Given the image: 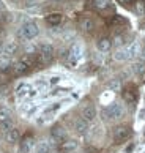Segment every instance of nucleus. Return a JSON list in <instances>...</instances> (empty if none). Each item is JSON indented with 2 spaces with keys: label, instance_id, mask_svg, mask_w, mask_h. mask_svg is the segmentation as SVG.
Returning <instances> with one entry per match:
<instances>
[{
  "label": "nucleus",
  "instance_id": "nucleus-12",
  "mask_svg": "<svg viewBox=\"0 0 145 153\" xmlns=\"http://www.w3.org/2000/svg\"><path fill=\"white\" fill-rule=\"evenodd\" d=\"M96 48L99 52H109L110 48H112V41L109 38H99L96 43Z\"/></svg>",
  "mask_w": 145,
  "mask_h": 153
},
{
  "label": "nucleus",
  "instance_id": "nucleus-11",
  "mask_svg": "<svg viewBox=\"0 0 145 153\" xmlns=\"http://www.w3.org/2000/svg\"><path fill=\"white\" fill-rule=\"evenodd\" d=\"M123 100L126 101V103H136L137 100V93H136V88L134 87H126L123 90Z\"/></svg>",
  "mask_w": 145,
  "mask_h": 153
},
{
  "label": "nucleus",
  "instance_id": "nucleus-25",
  "mask_svg": "<svg viewBox=\"0 0 145 153\" xmlns=\"http://www.w3.org/2000/svg\"><path fill=\"white\" fill-rule=\"evenodd\" d=\"M10 118H11V112L7 107H0V123L5 120H10Z\"/></svg>",
  "mask_w": 145,
  "mask_h": 153
},
{
  "label": "nucleus",
  "instance_id": "nucleus-8",
  "mask_svg": "<svg viewBox=\"0 0 145 153\" xmlns=\"http://www.w3.org/2000/svg\"><path fill=\"white\" fill-rule=\"evenodd\" d=\"M29 68H30V66L21 59L19 62H16V63L11 66V71H13V74H14V76H21V74H24V73L29 71Z\"/></svg>",
  "mask_w": 145,
  "mask_h": 153
},
{
  "label": "nucleus",
  "instance_id": "nucleus-13",
  "mask_svg": "<svg viewBox=\"0 0 145 153\" xmlns=\"http://www.w3.org/2000/svg\"><path fill=\"white\" fill-rule=\"evenodd\" d=\"M74 131L77 134H85L88 131V123L84 120V118H79V120L74 122Z\"/></svg>",
  "mask_w": 145,
  "mask_h": 153
},
{
  "label": "nucleus",
  "instance_id": "nucleus-27",
  "mask_svg": "<svg viewBox=\"0 0 145 153\" xmlns=\"http://www.w3.org/2000/svg\"><path fill=\"white\" fill-rule=\"evenodd\" d=\"M109 88L114 90V92H118V90L121 88V84H120L118 79H114V81H110V82H109Z\"/></svg>",
  "mask_w": 145,
  "mask_h": 153
},
{
  "label": "nucleus",
  "instance_id": "nucleus-4",
  "mask_svg": "<svg viewBox=\"0 0 145 153\" xmlns=\"http://www.w3.org/2000/svg\"><path fill=\"white\" fill-rule=\"evenodd\" d=\"M38 57H40L41 63H49L54 59V48L49 43L40 44V54H38Z\"/></svg>",
  "mask_w": 145,
  "mask_h": 153
},
{
  "label": "nucleus",
  "instance_id": "nucleus-2",
  "mask_svg": "<svg viewBox=\"0 0 145 153\" xmlns=\"http://www.w3.org/2000/svg\"><path fill=\"white\" fill-rule=\"evenodd\" d=\"M38 33H40L38 25L35 24V22L29 21V22H24V24H22V27H21L19 32H18V35L22 39H33V38L38 36Z\"/></svg>",
  "mask_w": 145,
  "mask_h": 153
},
{
  "label": "nucleus",
  "instance_id": "nucleus-19",
  "mask_svg": "<svg viewBox=\"0 0 145 153\" xmlns=\"http://www.w3.org/2000/svg\"><path fill=\"white\" fill-rule=\"evenodd\" d=\"M126 51H128V55H129V59H134V57H137V55L141 54V46H139L137 43H132L131 46L126 48Z\"/></svg>",
  "mask_w": 145,
  "mask_h": 153
},
{
  "label": "nucleus",
  "instance_id": "nucleus-24",
  "mask_svg": "<svg viewBox=\"0 0 145 153\" xmlns=\"http://www.w3.org/2000/svg\"><path fill=\"white\" fill-rule=\"evenodd\" d=\"M3 51H5V54L13 55V54L16 52V51H18V44H16L14 41H8V43L3 46Z\"/></svg>",
  "mask_w": 145,
  "mask_h": 153
},
{
  "label": "nucleus",
  "instance_id": "nucleus-1",
  "mask_svg": "<svg viewBox=\"0 0 145 153\" xmlns=\"http://www.w3.org/2000/svg\"><path fill=\"white\" fill-rule=\"evenodd\" d=\"M125 115V107L121 103H112V104H109L107 107H104L103 109V118L104 120H118V118H121Z\"/></svg>",
  "mask_w": 145,
  "mask_h": 153
},
{
  "label": "nucleus",
  "instance_id": "nucleus-10",
  "mask_svg": "<svg viewBox=\"0 0 145 153\" xmlns=\"http://www.w3.org/2000/svg\"><path fill=\"white\" fill-rule=\"evenodd\" d=\"M76 149H77V142L72 140V139H66L65 142L60 144V150H62V153H71V152H74Z\"/></svg>",
  "mask_w": 145,
  "mask_h": 153
},
{
  "label": "nucleus",
  "instance_id": "nucleus-6",
  "mask_svg": "<svg viewBox=\"0 0 145 153\" xmlns=\"http://www.w3.org/2000/svg\"><path fill=\"white\" fill-rule=\"evenodd\" d=\"M81 118H84L87 123H92L96 118V109H95V106H92V104L84 106L82 112H81Z\"/></svg>",
  "mask_w": 145,
  "mask_h": 153
},
{
  "label": "nucleus",
  "instance_id": "nucleus-17",
  "mask_svg": "<svg viewBox=\"0 0 145 153\" xmlns=\"http://www.w3.org/2000/svg\"><path fill=\"white\" fill-rule=\"evenodd\" d=\"M10 66H11V55L2 54L0 55V70L5 71V70H8Z\"/></svg>",
  "mask_w": 145,
  "mask_h": 153
},
{
  "label": "nucleus",
  "instance_id": "nucleus-18",
  "mask_svg": "<svg viewBox=\"0 0 145 153\" xmlns=\"http://www.w3.org/2000/svg\"><path fill=\"white\" fill-rule=\"evenodd\" d=\"M62 19H63V16L60 13H52V14H49L46 18L47 24H51V25H58L60 22H62Z\"/></svg>",
  "mask_w": 145,
  "mask_h": 153
},
{
  "label": "nucleus",
  "instance_id": "nucleus-22",
  "mask_svg": "<svg viewBox=\"0 0 145 153\" xmlns=\"http://www.w3.org/2000/svg\"><path fill=\"white\" fill-rule=\"evenodd\" d=\"M81 29H82V30H85V32H92V30L95 29L93 21H92V19H88V18L82 19V21H81Z\"/></svg>",
  "mask_w": 145,
  "mask_h": 153
},
{
  "label": "nucleus",
  "instance_id": "nucleus-23",
  "mask_svg": "<svg viewBox=\"0 0 145 153\" xmlns=\"http://www.w3.org/2000/svg\"><path fill=\"white\" fill-rule=\"evenodd\" d=\"M132 71H134L137 76H144V73H145V63H144V60L136 62V63L132 65Z\"/></svg>",
  "mask_w": 145,
  "mask_h": 153
},
{
  "label": "nucleus",
  "instance_id": "nucleus-29",
  "mask_svg": "<svg viewBox=\"0 0 145 153\" xmlns=\"http://www.w3.org/2000/svg\"><path fill=\"white\" fill-rule=\"evenodd\" d=\"M114 44H115L117 48L121 46V44H123V36H117V38L114 39Z\"/></svg>",
  "mask_w": 145,
  "mask_h": 153
},
{
  "label": "nucleus",
  "instance_id": "nucleus-33",
  "mask_svg": "<svg viewBox=\"0 0 145 153\" xmlns=\"http://www.w3.org/2000/svg\"><path fill=\"white\" fill-rule=\"evenodd\" d=\"M118 2H120V3H129L131 0H118Z\"/></svg>",
  "mask_w": 145,
  "mask_h": 153
},
{
  "label": "nucleus",
  "instance_id": "nucleus-34",
  "mask_svg": "<svg viewBox=\"0 0 145 153\" xmlns=\"http://www.w3.org/2000/svg\"><path fill=\"white\" fill-rule=\"evenodd\" d=\"M2 54H5V51H3V46L0 44V55H2Z\"/></svg>",
  "mask_w": 145,
  "mask_h": 153
},
{
  "label": "nucleus",
  "instance_id": "nucleus-30",
  "mask_svg": "<svg viewBox=\"0 0 145 153\" xmlns=\"http://www.w3.org/2000/svg\"><path fill=\"white\" fill-rule=\"evenodd\" d=\"M7 21V14L3 13V11H0V24H2V22H5Z\"/></svg>",
  "mask_w": 145,
  "mask_h": 153
},
{
  "label": "nucleus",
  "instance_id": "nucleus-31",
  "mask_svg": "<svg viewBox=\"0 0 145 153\" xmlns=\"http://www.w3.org/2000/svg\"><path fill=\"white\" fill-rule=\"evenodd\" d=\"M60 81V77H52V81H51V84H57Z\"/></svg>",
  "mask_w": 145,
  "mask_h": 153
},
{
  "label": "nucleus",
  "instance_id": "nucleus-9",
  "mask_svg": "<svg viewBox=\"0 0 145 153\" xmlns=\"http://www.w3.org/2000/svg\"><path fill=\"white\" fill-rule=\"evenodd\" d=\"M5 139H7V142H10V144H16V142H19V139H21V133H19V129H18V128H11L10 131L5 133Z\"/></svg>",
  "mask_w": 145,
  "mask_h": 153
},
{
  "label": "nucleus",
  "instance_id": "nucleus-15",
  "mask_svg": "<svg viewBox=\"0 0 145 153\" xmlns=\"http://www.w3.org/2000/svg\"><path fill=\"white\" fill-rule=\"evenodd\" d=\"M35 153H51V144L47 140H41L35 147Z\"/></svg>",
  "mask_w": 145,
  "mask_h": 153
},
{
  "label": "nucleus",
  "instance_id": "nucleus-26",
  "mask_svg": "<svg viewBox=\"0 0 145 153\" xmlns=\"http://www.w3.org/2000/svg\"><path fill=\"white\" fill-rule=\"evenodd\" d=\"M11 128H14V126H13V122H11V118H10V120H5V122L0 123V129H2V131H5V133L10 131Z\"/></svg>",
  "mask_w": 145,
  "mask_h": 153
},
{
  "label": "nucleus",
  "instance_id": "nucleus-7",
  "mask_svg": "<svg viewBox=\"0 0 145 153\" xmlns=\"http://www.w3.org/2000/svg\"><path fill=\"white\" fill-rule=\"evenodd\" d=\"M51 137L55 140V142H58V144L65 142V140H66V131H65V128H62V126H55V128H52Z\"/></svg>",
  "mask_w": 145,
  "mask_h": 153
},
{
  "label": "nucleus",
  "instance_id": "nucleus-14",
  "mask_svg": "<svg viewBox=\"0 0 145 153\" xmlns=\"http://www.w3.org/2000/svg\"><path fill=\"white\" fill-rule=\"evenodd\" d=\"M33 139L32 137H25L24 140L21 142V145H19V152L21 153H30L32 152V149H33Z\"/></svg>",
  "mask_w": 145,
  "mask_h": 153
},
{
  "label": "nucleus",
  "instance_id": "nucleus-32",
  "mask_svg": "<svg viewBox=\"0 0 145 153\" xmlns=\"http://www.w3.org/2000/svg\"><path fill=\"white\" fill-rule=\"evenodd\" d=\"M0 11H5V3L0 0Z\"/></svg>",
  "mask_w": 145,
  "mask_h": 153
},
{
  "label": "nucleus",
  "instance_id": "nucleus-5",
  "mask_svg": "<svg viewBox=\"0 0 145 153\" xmlns=\"http://www.w3.org/2000/svg\"><path fill=\"white\" fill-rule=\"evenodd\" d=\"M81 57H82V48L79 44H72L68 51V62L71 65H76Z\"/></svg>",
  "mask_w": 145,
  "mask_h": 153
},
{
  "label": "nucleus",
  "instance_id": "nucleus-3",
  "mask_svg": "<svg viewBox=\"0 0 145 153\" xmlns=\"http://www.w3.org/2000/svg\"><path fill=\"white\" fill-rule=\"evenodd\" d=\"M114 140L117 144H121V142H125V140L129 139V136H131V128L129 126H126V125H118L115 129H114Z\"/></svg>",
  "mask_w": 145,
  "mask_h": 153
},
{
  "label": "nucleus",
  "instance_id": "nucleus-35",
  "mask_svg": "<svg viewBox=\"0 0 145 153\" xmlns=\"http://www.w3.org/2000/svg\"><path fill=\"white\" fill-rule=\"evenodd\" d=\"M144 2H145V0H144Z\"/></svg>",
  "mask_w": 145,
  "mask_h": 153
},
{
  "label": "nucleus",
  "instance_id": "nucleus-28",
  "mask_svg": "<svg viewBox=\"0 0 145 153\" xmlns=\"http://www.w3.org/2000/svg\"><path fill=\"white\" fill-rule=\"evenodd\" d=\"M136 11L139 14H144L145 13V2L141 0V2H136Z\"/></svg>",
  "mask_w": 145,
  "mask_h": 153
},
{
  "label": "nucleus",
  "instance_id": "nucleus-20",
  "mask_svg": "<svg viewBox=\"0 0 145 153\" xmlns=\"http://www.w3.org/2000/svg\"><path fill=\"white\" fill-rule=\"evenodd\" d=\"M90 3L95 10H99V11L109 8V0H92Z\"/></svg>",
  "mask_w": 145,
  "mask_h": 153
},
{
  "label": "nucleus",
  "instance_id": "nucleus-21",
  "mask_svg": "<svg viewBox=\"0 0 145 153\" xmlns=\"http://www.w3.org/2000/svg\"><path fill=\"white\" fill-rule=\"evenodd\" d=\"M30 92H32V87L29 85V84H22V85L16 90V95H18L19 98H22V96H29Z\"/></svg>",
  "mask_w": 145,
  "mask_h": 153
},
{
  "label": "nucleus",
  "instance_id": "nucleus-16",
  "mask_svg": "<svg viewBox=\"0 0 145 153\" xmlns=\"http://www.w3.org/2000/svg\"><path fill=\"white\" fill-rule=\"evenodd\" d=\"M114 59L117 62H125V60H129V55H128V51L126 48H120L117 49V52L114 54Z\"/></svg>",
  "mask_w": 145,
  "mask_h": 153
}]
</instances>
